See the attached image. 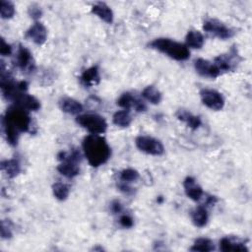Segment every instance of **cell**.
<instances>
[{
    "label": "cell",
    "mask_w": 252,
    "mask_h": 252,
    "mask_svg": "<svg viewBox=\"0 0 252 252\" xmlns=\"http://www.w3.org/2000/svg\"><path fill=\"white\" fill-rule=\"evenodd\" d=\"M83 151L86 158L93 167H98L105 163L110 156L111 149L106 140L96 134H90L83 140Z\"/></svg>",
    "instance_id": "cell-1"
},
{
    "label": "cell",
    "mask_w": 252,
    "mask_h": 252,
    "mask_svg": "<svg viewBox=\"0 0 252 252\" xmlns=\"http://www.w3.org/2000/svg\"><path fill=\"white\" fill-rule=\"evenodd\" d=\"M149 46L178 61L187 60L190 56V51L185 44L166 37L156 38L149 43Z\"/></svg>",
    "instance_id": "cell-2"
},
{
    "label": "cell",
    "mask_w": 252,
    "mask_h": 252,
    "mask_svg": "<svg viewBox=\"0 0 252 252\" xmlns=\"http://www.w3.org/2000/svg\"><path fill=\"white\" fill-rule=\"evenodd\" d=\"M57 158L61 161L57 166V170L63 176L73 178L80 173L81 154L78 150H72L69 153L62 151L57 155Z\"/></svg>",
    "instance_id": "cell-3"
},
{
    "label": "cell",
    "mask_w": 252,
    "mask_h": 252,
    "mask_svg": "<svg viewBox=\"0 0 252 252\" xmlns=\"http://www.w3.org/2000/svg\"><path fill=\"white\" fill-rule=\"evenodd\" d=\"M2 118L9 124L14 126L19 132H28L31 128L32 120L28 113V110L18 105H13L9 107Z\"/></svg>",
    "instance_id": "cell-4"
},
{
    "label": "cell",
    "mask_w": 252,
    "mask_h": 252,
    "mask_svg": "<svg viewBox=\"0 0 252 252\" xmlns=\"http://www.w3.org/2000/svg\"><path fill=\"white\" fill-rule=\"evenodd\" d=\"M76 122L91 134H102L107 129V123L104 117L96 113H85L76 117Z\"/></svg>",
    "instance_id": "cell-5"
},
{
    "label": "cell",
    "mask_w": 252,
    "mask_h": 252,
    "mask_svg": "<svg viewBox=\"0 0 252 252\" xmlns=\"http://www.w3.org/2000/svg\"><path fill=\"white\" fill-rule=\"evenodd\" d=\"M136 147L143 153L152 156H161L164 153L162 143L150 136H138L135 140Z\"/></svg>",
    "instance_id": "cell-6"
},
{
    "label": "cell",
    "mask_w": 252,
    "mask_h": 252,
    "mask_svg": "<svg viewBox=\"0 0 252 252\" xmlns=\"http://www.w3.org/2000/svg\"><path fill=\"white\" fill-rule=\"evenodd\" d=\"M203 29L205 32L213 33L220 39L230 38L234 34V32L230 28H228L226 25L217 19L206 20L203 24Z\"/></svg>",
    "instance_id": "cell-7"
},
{
    "label": "cell",
    "mask_w": 252,
    "mask_h": 252,
    "mask_svg": "<svg viewBox=\"0 0 252 252\" xmlns=\"http://www.w3.org/2000/svg\"><path fill=\"white\" fill-rule=\"evenodd\" d=\"M240 61V57L235 48H231L227 53L220 54L217 56L214 60V63L220 70V74L233 70L238 62Z\"/></svg>",
    "instance_id": "cell-8"
},
{
    "label": "cell",
    "mask_w": 252,
    "mask_h": 252,
    "mask_svg": "<svg viewBox=\"0 0 252 252\" xmlns=\"http://www.w3.org/2000/svg\"><path fill=\"white\" fill-rule=\"evenodd\" d=\"M200 96L203 104L212 110H220L224 106L223 96L215 90L203 89L200 91Z\"/></svg>",
    "instance_id": "cell-9"
},
{
    "label": "cell",
    "mask_w": 252,
    "mask_h": 252,
    "mask_svg": "<svg viewBox=\"0 0 252 252\" xmlns=\"http://www.w3.org/2000/svg\"><path fill=\"white\" fill-rule=\"evenodd\" d=\"M15 64L23 70V72H32L34 69V61L31 51L23 45H20L16 54Z\"/></svg>",
    "instance_id": "cell-10"
},
{
    "label": "cell",
    "mask_w": 252,
    "mask_h": 252,
    "mask_svg": "<svg viewBox=\"0 0 252 252\" xmlns=\"http://www.w3.org/2000/svg\"><path fill=\"white\" fill-rule=\"evenodd\" d=\"M194 67H195L196 72L200 76H203L206 78L215 79V78L219 77L220 75H221L220 70L218 69V67L216 66V64L214 62L208 61L203 58H199V59L195 60Z\"/></svg>",
    "instance_id": "cell-11"
},
{
    "label": "cell",
    "mask_w": 252,
    "mask_h": 252,
    "mask_svg": "<svg viewBox=\"0 0 252 252\" xmlns=\"http://www.w3.org/2000/svg\"><path fill=\"white\" fill-rule=\"evenodd\" d=\"M117 105L126 110L134 107L138 112H143L147 109L146 104L130 93H123L117 99Z\"/></svg>",
    "instance_id": "cell-12"
},
{
    "label": "cell",
    "mask_w": 252,
    "mask_h": 252,
    "mask_svg": "<svg viewBox=\"0 0 252 252\" xmlns=\"http://www.w3.org/2000/svg\"><path fill=\"white\" fill-rule=\"evenodd\" d=\"M26 36L37 45H41L46 41L47 30L40 22H35L26 32Z\"/></svg>",
    "instance_id": "cell-13"
},
{
    "label": "cell",
    "mask_w": 252,
    "mask_h": 252,
    "mask_svg": "<svg viewBox=\"0 0 252 252\" xmlns=\"http://www.w3.org/2000/svg\"><path fill=\"white\" fill-rule=\"evenodd\" d=\"M183 187L187 197L193 201H199L204 195L202 187L197 183L196 179L192 176H187L184 179Z\"/></svg>",
    "instance_id": "cell-14"
},
{
    "label": "cell",
    "mask_w": 252,
    "mask_h": 252,
    "mask_svg": "<svg viewBox=\"0 0 252 252\" xmlns=\"http://www.w3.org/2000/svg\"><path fill=\"white\" fill-rule=\"evenodd\" d=\"M220 249L223 252H248L243 241L231 237H222L220 241Z\"/></svg>",
    "instance_id": "cell-15"
},
{
    "label": "cell",
    "mask_w": 252,
    "mask_h": 252,
    "mask_svg": "<svg viewBox=\"0 0 252 252\" xmlns=\"http://www.w3.org/2000/svg\"><path fill=\"white\" fill-rule=\"evenodd\" d=\"M92 13L107 24H111L113 22V12L111 8L103 2L94 4L92 7Z\"/></svg>",
    "instance_id": "cell-16"
},
{
    "label": "cell",
    "mask_w": 252,
    "mask_h": 252,
    "mask_svg": "<svg viewBox=\"0 0 252 252\" xmlns=\"http://www.w3.org/2000/svg\"><path fill=\"white\" fill-rule=\"evenodd\" d=\"M80 81L86 87H93V86L97 85L100 81L99 72H98L97 67L93 66V67H90V68L86 69L82 73V75L80 77Z\"/></svg>",
    "instance_id": "cell-17"
},
{
    "label": "cell",
    "mask_w": 252,
    "mask_h": 252,
    "mask_svg": "<svg viewBox=\"0 0 252 252\" xmlns=\"http://www.w3.org/2000/svg\"><path fill=\"white\" fill-rule=\"evenodd\" d=\"M59 106L63 112L69 114H79L83 111L82 103L71 97H62L59 100Z\"/></svg>",
    "instance_id": "cell-18"
},
{
    "label": "cell",
    "mask_w": 252,
    "mask_h": 252,
    "mask_svg": "<svg viewBox=\"0 0 252 252\" xmlns=\"http://www.w3.org/2000/svg\"><path fill=\"white\" fill-rule=\"evenodd\" d=\"M176 117L178 118V120L185 122L187 124L188 127H190L192 130H196L198 129L201 124L202 121L200 119V117L193 115L191 112L185 110V109H179L176 112Z\"/></svg>",
    "instance_id": "cell-19"
},
{
    "label": "cell",
    "mask_w": 252,
    "mask_h": 252,
    "mask_svg": "<svg viewBox=\"0 0 252 252\" xmlns=\"http://www.w3.org/2000/svg\"><path fill=\"white\" fill-rule=\"evenodd\" d=\"M191 220L195 226L203 227L207 224L209 220V214L205 206H198L193 211H191Z\"/></svg>",
    "instance_id": "cell-20"
},
{
    "label": "cell",
    "mask_w": 252,
    "mask_h": 252,
    "mask_svg": "<svg viewBox=\"0 0 252 252\" xmlns=\"http://www.w3.org/2000/svg\"><path fill=\"white\" fill-rule=\"evenodd\" d=\"M185 40H186L187 47H191L195 49L201 48L204 45V41H205L203 34L199 31H195V30H191L187 32Z\"/></svg>",
    "instance_id": "cell-21"
},
{
    "label": "cell",
    "mask_w": 252,
    "mask_h": 252,
    "mask_svg": "<svg viewBox=\"0 0 252 252\" xmlns=\"http://www.w3.org/2000/svg\"><path fill=\"white\" fill-rule=\"evenodd\" d=\"M1 169L7 174L8 177L14 178L20 173L21 166L17 159L11 158L1 161Z\"/></svg>",
    "instance_id": "cell-22"
},
{
    "label": "cell",
    "mask_w": 252,
    "mask_h": 252,
    "mask_svg": "<svg viewBox=\"0 0 252 252\" xmlns=\"http://www.w3.org/2000/svg\"><path fill=\"white\" fill-rule=\"evenodd\" d=\"M2 126H3V131H4L7 142L11 146H17L20 132L14 126H12L7 121H5L3 118H2Z\"/></svg>",
    "instance_id": "cell-23"
},
{
    "label": "cell",
    "mask_w": 252,
    "mask_h": 252,
    "mask_svg": "<svg viewBox=\"0 0 252 252\" xmlns=\"http://www.w3.org/2000/svg\"><path fill=\"white\" fill-rule=\"evenodd\" d=\"M142 95L152 104H158L161 101L162 97L161 93L155 86L146 87L142 92Z\"/></svg>",
    "instance_id": "cell-24"
},
{
    "label": "cell",
    "mask_w": 252,
    "mask_h": 252,
    "mask_svg": "<svg viewBox=\"0 0 252 252\" xmlns=\"http://www.w3.org/2000/svg\"><path fill=\"white\" fill-rule=\"evenodd\" d=\"M215 249L214 242L206 237H200L197 238L193 245L191 246V251H200V252H210Z\"/></svg>",
    "instance_id": "cell-25"
},
{
    "label": "cell",
    "mask_w": 252,
    "mask_h": 252,
    "mask_svg": "<svg viewBox=\"0 0 252 252\" xmlns=\"http://www.w3.org/2000/svg\"><path fill=\"white\" fill-rule=\"evenodd\" d=\"M112 122L119 127H128L132 122V116L129 110H120L113 114Z\"/></svg>",
    "instance_id": "cell-26"
},
{
    "label": "cell",
    "mask_w": 252,
    "mask_h": 252,
    "mask_svg": "<svg viewBox=\"0 0 252 252\" xmlns=\"http://www.w3.org/2000/svg\"><path fill=\"white\" fill-rule=\"evenodd\" d=\"M52 192L54 197L59 201H65L70 193L69 186L62 182H55L52 185Z\"/></svg>",
    "instance_id": "cell-27"
},
{
    "label": "cell",
    "mask_w": 252,
    "mask_h": 252,
    "mask_svg": "<svg viewBox=\"0 0 252 252\" xmlns=\"http://www.w3.org/2000/svg\"><path fill=\"white\" fill-rule=\"evenodd\" d=\"M15 14V6L12 2L1 0L0 1V15L2 19H11Z\"/></svg>",
    "instance_id": "cell-28"
},
{
    "label": "cell",
    "mask_w": 252,
    "mask_h": 252,
    "mask_svg": "<svg viewBox=\"0 0 252 252\" xmlns=\"http://www.w3.org/2000/svg\"><path fill=\"white\" fill-rule=\"evenodd\" d=\"M139 172L133 168H126L120 172V181L131 183L139 178Z\"/></svg>",
    "instance_id": "cell-29"
},
{
    "label": "cell",
    "mask_w": 252,
    "mask_h": 252,
    "mask_svg": "<svg viewBox=\"0 0 252 252\" xmlns=\"http://www.w3.org/2000/svg\"><path fill=\"white\" fill-rule=\"evenodd\" d=\"M28 13L30 15V17L33 20H37L41 17L42 15V11L40 9L39 6L37 5H32L29 7V10H28Z\"/></svg>",
    "instance_id": "cell-30"
},
{
    "label": "cell",
    "mask_w": 252,
    "mask_h": 252,
    "mask_svg": "<svg viewBox=\"0 0 252 252\" xmlns=\"http://www.w3.org/2000/svg\"><path fill=\"white\" fill-rule=\"evenodd\" d=\"M119 223L121 224V226L123 227H126V228H130L133 226L134 224V220L133 219L129 216V215H122L120 218H119Z\"/></svg>",
    "instance_id": "cell-31"
},
{
    "label": "cell",
    "mask_w": 252,
    "mask_h": 252,
    "mask_svg": "<svg viewBox=\"0 0 252 252\" xmlns=\"http://www.w3.org/2000/svg\"><path fill=\"white\" fill-rule=\"evenodd\" d=\"M117 187H118V189H119L122 193H124V194H126V195H132V194H134V192H135L134 188L131 187V186H129V183H126V182H123V181H120V182L117 184Z\"/></svg>",
    "instance_id": "cell-32"
},
{
    "label": "cell",
    "mask_w": 252,
    "mask_h": 252,
    "mask_svg": "<svg viewBox=\"0 0 252 252\" xmlns=\"http://www.w3.org/2000/svg\"><path fill=\"white\" fill-rule=\"evenodd\" d=\"M0 230H1V237L2 238L7 239V238H11L12 237L11 228L8 225V223L5 222V220L1 221V228H0Z\"/></svg>",
    "instance_id": "cell-33"
},
{
    "label": "cell",
    "mask_w": 252,
    "mask_h": 252,
    "mask_svg": "<svg viewBox=\"0 0 252 252\" xmlns=\"http://www.w3.org/2000/svg\"><path fill=\"white\" fill-rule=\"evenodd\" d=\"M0 53L3 56H9L12 54V47L9 43L5 41L4 38H1V46H0Z\"/></svg>",
    "instance_id": "cell-34"
},
{
    "label": "cell",
    "mask_w": 252,
    "mask_h": 252,
    "mask_svg": "<svg viewBox=\"0 0 252 252\" xmlns=\"http://www.w3.org/2000/svg\"><path fill=\"white\" fill-rule=\"evenodd\" d=\"M110 210L113 214H118L122 211V205L118 200H114L110 204Z\"/></svg>",
    "instance_id": "cell-35"
}]
</instances>
